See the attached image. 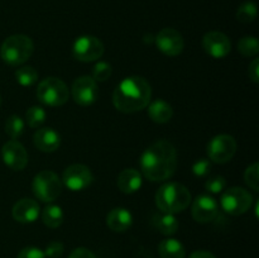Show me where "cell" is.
I'll return each instance as SVG.
<instances>
[{
  "label": "cell",
  "mask_w": 259,
  "mask_h": 258,
  "mask_svg": "<svg viewBox=\"0 0 259 258\" xmlns=\"http://www.w3.org/2000/svg\"><path fill=\"white\" fill-rule=\"evenodd\" d=\"M177 168L176 148L166 139L154 142L141 157V169L152 182L166 181L174 176Z\"/></svg>",
  "instance_id": "6da1fadb"
},
{
  "label": "cell",
  "mask_w": 259,
  "mask_h": 258,
  "mask_svg": "<svg viewBox=\"0 0 259 258\" xmlns=\"http://www.w3.org/2000/svg\"><path fill=\"white\" fill-rule=\"evenodd\" d=\"M151 96L152 89L146 78L141 76H129L114 90L113 104L116 110L121 113H137L148 106Z\"/></svg>",
  "instance_id": "7a4b0ae2"
},
{
  "label": "cell",
  "mask_w": 259,
  "mask_h": 258,
  "mask_svg": "<svg viewBox=\"0 0 259 258\" xmlns=\"http://www.w3.org/2000/svg\"><path fill=\"white\" fill-rule=\"evenodd\" d=\"M191 194L185 185L167 182L156 192V205L162 212L177 214L182 212L191 204Z\"/></svg>",
  "instance_id": "3957f363"
},
{
  "label": "cell",
  "mask_w": 259,
  "mask_h": 258,
  "mask_svg": "<svg viewBox=\"0 0 259 258\" xmlns=\"http://www.w3.org/2000/svg\"><path fill=\"white\" fill-rule=\"evenodd\" d=\"M33 40L25 34H13L3 42L0 57L10 66H20L27 62L33 55Z\"/></svg>",
  "instance_id": "277c9868"
},
{
  "label": "cell",
  "mask_w": 259,
  "mask_h": 258,
  "mask_svg": "<svg viewBox=\"0 0 259 258\" xmlns=\"http://www.w3.org/2000/svg\"><path fill=\"white\" fill-rule=\"evenodd\" d=\"M37 99L47 106H62L68 100L67 85L58 77H47L37 86Z\"/></svg>",
  "instance_id": "5b68a950"
},
{
  "label": "cell",
  "mask_w": 259,
  "mask_h": 258,
  "mask_svg": "<svg viewBox=\"0 0 259 258\" xmlns=\"http://www.w3.org/2000/svg\"><path fill=\"white\" fill-rule=\"evenodd\" d=\"M33 194L43 202H52L62 192V181L52 171H40L35 175L32 184Z\"/></svg>",
  "instance_id": "8992f818"
},
{
  "label": "cell",
  "mask_w": 259,
  "mask_h": 258,
  "mask_svg": "<svg viewBox=\"0 0 259 258\" xmlns=\"http://www.w3.org/2000/svg\"><path fill=\"white\" fill-rule=\"evenodd\" d=\"M253 204V196L243 187H230L220 199L223 210L230 215H242L250 209Z\"/></svg>",
  "instance_id": "52a82bcc"
},
{
  "label": "cell",
  "mask_w": 259,
  "mask_h": 258,
  "mask_svg": "<svg viewBox=\"0 0 259 258\" xmlns=\"http://www.w3.org/2000/svg\"><path fill=\"white\" fill-rule=\"evenodd\" d=\"M237 152V142L229 134L215 136L207 144V156L215 163H227Z\"/></svg>",
  "instance_id": "ba28073f"
},
{
  "label": "cell",
  "mask_w": 259,
  "mask_h": 258,
  "mask_svg": "<svg viewBox=\"0 0 259 258\" xmlns=\"http://www.w3.org/2000/svg\"><path fill=\"white\" fill-rule=\"evenodd\" d=\"M72 55L81 62H94L104 55V45L94 35H81L73 42Z\"/></svg>",
  "instance_id": "9c48e42d"
},
{
  "label": "cell",
  "mask_w": 259,
  "mask_h": 258,
  "mask_svg": "<svg viewBox=\"0 0 259 258\" xmlns=\"http://www.w3.org/2000/svg\"><path fill=\"white\" fill-rule=\"evenodd\" d=\"M61 181L71 191H82L93 184L94 175L85 164L75 163L63 171Z\"/></svg>",
  "instance_id": "30bf717a"
},
{
  "label": "cell",
  "mask_w": 259,
  "mask_h": 258,
  "mask_svg": "<svg viewBox=\"0 0 259 258\" xmlns=\"http://www.w3.org/2000/svg\"><path fill=\"white\" fill-rule=\"evenodd\" d=\"M99 96L98 82L91 76H80L72 83V98L81 106H89Z\"/></svg>",
  "instance_id": "8fae6325"
},
{
  "label": "cell",
  "mask_w": 259,
  "mask_h": 258,
  "mask_svg": "<svg viewBox=\"0 0 259 258\" xmlns=\"http://www.w3.org/2000/svg\"><path fill=\"white\" fill-rule=\"evenodd\" d=\"M156 46L163 55L175 57L184 51L185 42L179 30L174 28H163L156 35Z\"/></svg>",
  "instance_id": "7c38bea8"
},
{
  "label": "cell",
  "mask_w": 259,
  "mask_h": 258,
  "mask_svg": "<svg viewBox=\"0 0 259 258\" xmlns=\"http://www.w3.org/2000/svg\"><path fill=\"white\" fill-rule=\"evenodd\" d=\"M2 157L4 163L13 171H22L28 164V152L17 139L4 143L2 148Z\"/></svg>",
  "instance_id": "4fadbf2b"
},
{
  "label": "cell",
  "mask_w": 259,
  "mask_h": 258,
  "mask_svg": "<svg viewBox=\"0 0 259 258\" xmlns=\"http://www.w3.org/2000/svg\"><path fill=\"white\" fill-rule=\"evenodd\" d=\"M202 47L205 52L212 58H224L227 57L232 50V43L227 34L218 30L206 33L202 38Z\"/></svg>",
  "instance_id": "5bb4252c"
},
{
  "label": "cell",
  "mask_w": 259,
  "mask_h": 258,
  "mask_svg": "<svg viewBox=\"0 0 259 258\" xmlns=\"http://www.w3.org/2000/svg\"><path fill=\"white\" fill-rule=\"evenodd\" d=\"M219 205L217 200L210 195H200L194 200L191 206L192 218L197 223H210L218 217Z\"/></svg>",
  "instance_id": "9a60e30c"
},
{
  "label": "cell",
  "mask_w": 259,
  "mask_h": 258,
  "mask_svg": "<svg viewBox=\"0 0 259 258\" xmlns=\"http://www.w3.org/2000/svg\"><path fill=\"white\" fill-rule=\"evenodd\" d=\"M12 215L14 220L22 224H29L37 220L39 217V205L35 200L29 199H20L13 206Z\"/></svg>",
  "instance_id": "2e32d148"
},
{
  "label": "cell",
  "mask_w": 259,
  "mask_h": 258,
  "mask_svg": "<svg viewBox=\"0 0 259 258\" xmlns=\"http://www.w3.org/2000/svg\"><path fill=\"white\" fill-rule=\"evenodd\" d=\"M33 143L40 152L51 153L60 148L61 137L52 128H38L33 136Z\"/></svg>",
  "instance_id": "e0dca14e"
},
{
  "label": "cell",
  "mask_w": 259,
  "mask_h": 258,
  "mask_svg": "<svg viewBox=\"0 0 259 258\" xmlns=\"http://www.w3.org/2000/svg\"><path fill=\"white\" fill-rule=\"evenodd\" d=\"M132 224H133V217L125 207H114L106 215V225L113 232H126Z\"/></svg>",
  "instance_id": "ac0fdd59"
},
{
  "label": "cell",
  "mask_w": 259,
  "mask_h": 258,
  "mask_svg": "<svg viewBox=\"0 0 259 258\" xmlns=\"http://www.w3.org/2000/svg\"><path fill=\"white\" fill-rule=\"evenodd\" d=\"M142 174L136 168H125L119 174L116 185L124 194H134L142 186Z\"/></svg>",
  "instance_id": "d6986e66"
},
{
  "label": "cell",
  "mask_w": 259,
  "mask_h": 258,
  "mask_svg": "<svg viewBox=\"0 0 259 258\" xmlns=\"http://www.w3.org/2000/svg\"><path fill=\"white\" fill-rule=\"evenodd\" d=\"M148 115L154 123H168L174 115V109L168 103H166L162 99H158V100H154L153 103L148 105Z\"/></svg>",
  "instance_id": "ffe728a7"
},
{
  "label": "cell",
  "mask_w": 259,
  "mask_h": 258,
  "mask_svg": "<svg viewBox=\"0 0 259 258\" xmlns=\"http://www.w3.org/2000/svg\"><path fill=\"white\" fill-rule=\"evenodd\" d=\"M158 253L161 258H185L186 249L180 240L167 238L158 244Z\"/></svg>",
  "instance_id": "44dd1931"
},
{
  "label": "cell",
  "mask_w": 259,
  "mask_h": 258,
  "mask_svg": "<svg viewBox=\"0 0 259 258\" xmlns=\"http://www.w3.org/2000/svg\"><path fill=\"white\" fill-rule=\"evenodd\" d=\"M154 227L158 229L159 233L163 235H172L179 230V220L176 219L174 214H167V212H162V214L156 215L153 218Z\"/></svg>",
  "instance_id": "7402d4cb"
},
{
  "label": "cell",
  "mask_w": 259,
  "mask_h": 258,
  "mask_svg": "<svg viewBox=\"0 0 259 258\" xmlns=\"http://www.w3.org/2000/svg\"><path fill=\"white\" fill-rule=\"evenodd\" d=\"M65 214L58 205H48L42 211V220L48 228H58L63 223Z\"/></svg>",
  "instance_id": "603a6c76"
},
{
  "label": "cell",
  "mask_w": 259,
  "mask_h": 258,
  "mask_svg": "<svg viewBox=\"0 0 259 258\" xmlns=\"http://www.w3.org/2000/svg\"><path fill=\"white\" fill-rule=\"evenodd\" d=\"M15 78H17L19 85L28 88V86H32L37 82L38 72L32 66H22L15 71Z\"/></svg>",
  "instance_id": "cb8c5ba5"
},
{
  "label": "cell",
  "mask_w": 259,
  "mask_h": 258,
  "mask_svg": "<svg viewBox=\"0 0 259 258\" xmlns=\"http://www.w3.org/2000/svg\"><path fill=\"white\" fill-rule=\"evenodd\" d=\"M238 51L245 57H255L259 52V42L253 35H245L238 42Z\"/></svg>",
  "instance_id": "d4e9b609"
},
{
  "label": "cell",
  "mask_w": 259,
  "mask_h": 258,
  "mask_svg": "<svg viewBox=\"0 0 259 258\" xmlns=\"http://www.w3.org/2000/svg\"><path fill=\"white\" fill-rule=\"evenodd\" d=\"M46 110L42 106H30L29 109L25 113V121H27L28 125L33 129H38L46 120Z\"/></svg>",
  "instance_id": "484cf974"
},
{
  "label": "cell",
  "mask_w": 259,
  "mask_h": 258,
  "mask_svg": "<svg viewBox=\"0 0 259 258\" xmlns=\"http://www.w3.org/2000/svg\"><path fill=\"white\" fill-rule=\"evenodd\" d=\"M24 132V120L18 115H10L5 121V133L12 139L19 138Z\"/></svg>",
  "instance_id": "4316f807"
},
{
  "label": "cell",
  "mask_w": 259,
  "mask_h": 258,
  "mask_svg": "<svg viewBox=\"0 0 259 258\" xmlns=\"http://www.w3.org/2000/svg\"><path fill=\"white\" fill-rule=\"evenodd\" d=\"M257 17V5L252 2L244 3L237 10V19L242 23H252Z\"/></svg>",
  "instance_id": "83f0119b"
},
{
  "label": "cell",
  "mask_w": 259,
  "mask_h": 258,
  "mask_svg": "<svg viewBox=\"0 0 259 258\" xmlns=\"http://www.w3.org/2000/svg\"><path fill=\"white\" fill-rule=\"evenodd\" d=\"M111 73H113V68L111 65L108 62H98L93 67V76L91 77L96 81V82H103L110 78Z\"/></svg>",
  "instance_id": "f1b7e54d"
},
{
  "label": "cell",
  "mask_w": 259,
  "mask_h": 258,
  "mask_svg": "<svg viewBox=\"0 0 259 258\" xmlns=\"http://www.w3.org/2000/svg\"><path fill=\"white\" fill-rule=\"evenodd\" d=\"M245 184L254 191H259V164L254 162L244 172Z\"/></svg>",
  "instance_id": "f546056e"
},
{
  "label": "cell",
  "mask_w": 259,
  "mask_h": 258,
  "mask_svg": "<svg viewBox=\"0 0 259 258\" xmlns=\"http://www.w3.org/2000/svg\"><path fill=\"white\" fill-rule=\"evenodd\" d=\"M211 171V161L207 158H200L192 164V174L196 177H205Z\"/></svg>",
  "instance_id": "4dcf8cb0"
},
{
  "label": "cell",
  "mask_w": 259,
  "mask_h": 258,
  "mask_svg": "<svg viewBox=\"0 0 259 258\" xmlns=\"http://www.w3.org/2000/svg\"><path fill=\"white\" fill-rule=\"evenodd\" d=\"M225 186H227V181L223 176L211 177L205 182V189L211 194H219L225 189Z\"/></svg>",
  "instance_id": "1f68e13d"
},
{
  "label": "cell",
  "mask_w": 259,
  "mask_h": 258,
  "mask_svg": "<svg viewBox=\"0 0 259 258\" xmlns=\"http://www.w3.org/2000/svg\"><path fill=\"white\" fill-rule=\"evenodd\" d=\"M63 244L61 242H57V240H55V242H51L48 243L47 247H46V249L43 250L45 252V255L48 258H58L61 257V255L63 254Z\"/></svg>",
  "instance_id": "d6a6232c"
},
{
  "label": "cell",
  "mask_w": 259,
  "mask_h": 258,
  "mask_svg": "<svg viewBox=\"0 0 259 258\" xmlns=\"http://www.w3.org/2000/svg\"><path fill=\"white\" fill-rule=\"evenodd\" d=\"M17 258H47L45 252L37 247H25L19 252Z\"/></svg>",
  "instance_id": "836d02e7"
},
{
  "label": "cell",
  "mask_w": 259,
  "mask_h": 258,
  "mask_svg": "<svg viewBox=\"0 0 259 258\" xmlns=\"http://www.w3.org/2000/svg\"><path fill=\"white\" fill-rule=\"evenodd\" d=\"M68 258H96V257L90 249H88V248L78 247V248H75V249L70 253Z\"/></svg>",
  "instance_id": "e575fe53"
},
{
  "label": "cell",
  "mask_w": 259,
  "mask_h": 258,
  "mask_svg": "<svg viewBox=\"0 0 259 258\" xmlns=\"http://www.w3.org/2000/svg\"><path fill=\"white\" fill-rule=\"evenodd\" d=\"M248 75H249V78L254 83L259 82V60L258 58H254V60L250 62L249 68H248Z\"/></svg>",
  "instance_id": "d590c367"
},
{
  "label": "cell",
  "mask_w": 259,
  "mask_h": 258,
  "mask_svg": "<svg viewBox=\"0 0 259 258\" xmlns=\"http://www.w3.org/2000/svg\"><path fill=\"white\" fill-rule=\"evenodd\" d=\"M189 258H215V255L207 250H195L190 254Z\"/></svg>",
  "instance_id": "8d00e7d4"
},
{
  "label": "cell",
  "mask_w": 259,
  "mask_h": 258,
  "mask_svg": "<svg viewBox=\"0 0 259 258\" xmlns=\"http://www.w3.org/2000/svg\"><path fill=\"white\" fill-rule=\"evenodd\" d=\"M0 105H2V95H0Z\"/></svg>",
  "instance_id": "74e56055"
}]
</instances>
